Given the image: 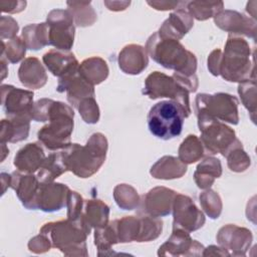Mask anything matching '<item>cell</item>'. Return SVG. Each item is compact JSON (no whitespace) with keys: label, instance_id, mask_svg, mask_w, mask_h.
Returning a JSON list of instances; mask_svg holds the SVG:
<instances>
[{"label":"cell","instance_id":"cell-1","mask_svg":"<svg viewBox=\"0 0 257 257\" xmlns=\"http://www.w3.org/2000/svg\"><path fill=\"white\" fill-rule=\"evenodd\" d=\"M145 48L148 55L163 67L185 76L196 74L197 57L179 40L165 38L155 32L148 38Z\"/></svg>","mask_w":257,"mask_h":257},{"label":"cell","instance_id":"cell-2","mask_svg":"<svg viewBox=\"0 0 257 257\" xmlns=\"http://www.w3.org/2000/svg\"><path fill=\"white\" fill-rule=\"evenodd\" d=\"M108 143L101 133L92 134L86 144H70L63 149L67 170L78 178H89L104 164Z\"/></svg>","mask_w":257,"mask_h":257},{"label":"cell","instance_id":"cell-3","mask_svg":"<svg viewBox=\"0 0 257 257\" xmlns=\"http://www.w3.org/2000/svg\"><path fill=\"white\" fill-rule=\"evenodd\" d=\"M255 51L241 36L229 34L222 52L219 75L229 82L256 79Z\"/></svg>","mask_w":257,"mask_h":257},{"label":"cell","instance_id":"cell-4","mask_svg":"<svg viewBox=\"0 0 257 257\" xmlns=\"http://www.w3.org/2000/svg\"><path fill=\"white\" fill-rule=\"evenodd\" d=\"M91 229L82 220L70 219L45 223L40 233L46 235L52 247L60 250L65 256H88L86 238Z\"/></svg>","mask_w":257,"mask_h":257},{"label":"cell","instance_id":"cell-5","mask_svg":"<svg viewBox=\"0 0 257 257\" xmlns=\"http://www.w3.org/2000/svg\"><path fill=\"white\" fill-rule=\"evenodd\" d=\"M74 111L62 101L51 99L47 112L46 123L37 133V139L49 151H60L68 147L74 126Z\"/></svg>","mask_w":257,"mask_h":257},{"label":"cell","instance_id":"cell-6","mask_svg":"<svg viewBox=\"0 0 257 257\" xmlns=\"http://www.w3.org/2000/svg\"><path fill=\"white\" fill-rule=\"evenodd\" d=\"M186 117L179 104L172 100H162L151 107L147 118L148 127L156 138L169 141L181 135Z\"/></svg>","mask_w":257,"mask_h":257},{"label":"cell","instance_id":"cell-7","mask_svg":"<svg viewBox=\"0 0 257 257\" xmlns=\"http://www.w3.org/2000/svg\"><path fill=\"white\" fill-rule=\"evenodd\" d=\"M196 115L199 131L201 133L200 140L204 146L206 154H221L225 157L228 152L240 142L236 137L235 131L225 122L204 112H198Z\"/></svg>","mask_w":257,"mask_h":257},{"label":"cell","instance_id":"cell-8","mask_svg":"<svg viewBox=\"0 0 257 257\" xmlns=\"http://www.w3.org/2000/svg\"><path fill=\"white\" fill-rule=\"evenodd\" d=\"M143 94L151 99L168 97L179 104L185 111L187 117L191 114L190 92L182 86L173 76H169L160 71H154L145 80Z\"/></svg>","mask_w":257,"mask_h":257},{"label":"cell","instance_id":"cell-9","mask_svg":"<svg viewBox=\"0 0 257 257\" xmlns=\"http://www.w3.org/2000/svg\"><path fill=\"white\" fill-rule=\"evenodd\" d=\"M238 104L237 97L226 92L199 93L195 99V111L204 112L223 122L238 124Z\"/></svg>","mask_w":257,"mask_h":257},{"label":"cell","instance_id":"cell-10","mask_svg":"<svg viewBox=\"0 0 257 257\" xmlns=\"http://www.w3.org/2000/svg\"><path fill=\"white\" fill-rule=\"evenodd\" d=\"M48 26L49 45L55 49L69 51L74 42L75 24L71 13L67 9L51 10L46 18Z\"/></svg>","mask_w":257,"mask_h":257},{"label":"cell","instance_id":"cell-11","mask_svg":"<svg viewBox=\"0 0 257 257\" xmlns=\"http://www.w3.org/2000/svg\"><path fill=\"white\" fill-rule=\"evenodd\" d=\"M173 228H180L189 233L203 227L206 218L193 200L183 194L176 195L172 208Z\"/></svg>","mask_w":257,"mask_h":257},{"label":"cell","instance_id":"cell-12","mask_svg":"<svg viewBox=\"0 0 257 257\" xmlns=\"http://www.w3.org/2000/svg\"><path fill=\"white\" fill-rule=\"evenodd\" d=\"M177 192L166 187H155L143 195L138 207L139 214L165 217L172 213Z\"/></svg>","mask_w":257,"mask_h":257},{"label":"cell","instance_id":"cell-13","mask_svg":"<svg viewBox=\"0 0 257 257\" xmlns=\"http://www.w3.org/2000/svg\"><path fill=\"white\" fill-rule=\"evenodd\" d=\"M216 239L218 244L230 253V256H245L253 241V235L247 228L227 224L218 231Z\"/></svg>","mask_w":257,"mask_h":257},{"label":"cell","instance_id":"cell-14","mask_svg":"<svg viewBox=\"0 0 257 257\" xmlns=\"http://www.w3.org/2000/svg\"><path fill=\"white\" fill-rule=\"evenodd\" d=\"M214 22L220 29L232 35H244L253 40L256 39L257 22L250 16H246L235 10H222L215 17Z\"/></svg>","mask_w":257,"mask_h":257},{"label":"cell","instance_id":"cell-15","mask_svg":"<svg viewBox=\"0 0 257 257\" xmlns=\"http://www.w3.org/2000/svg\"><path fill=\"white\" fill-rule=\"evenodd\" d=\"M204 246L197 240H193L190 233L180 229L173 228L169 239L160 246L159 256H201Z\"/></svg>","mask_w":257,"mask_h":257},{"label":"cell","instance_id":"cell-16","mask_svg":"<svg viewBox=\"0 0 257 257\" xmlns=\"http://www.w3.org/2000/svg\"><path fill=\"white\" fill-rule=\"evenodd\" d=\"M34 93L10 84L1 85V104L8 116L30 114L33 106ZM31 115V114H30Z\"/></svg>","mask_w":257,"mask_h":257},{"label":"cell","instance_id":"cell-17","mask_svg":"<svg viewBox=\"0 0 257 257\" xmlns=\"http://www.w3.org/2000/svg\"><path fill=\"white\" fill-rule=\"evenodd\" d=\"M58 92H66L68 102L75 108L88 97H95L94 85L86 80L77 70L60 77L56 86Z\"/></svg>","mask_w":257,"mask_h":257},{"label":"cell","instance_id":"cell-18","mask_svg":"<svg viewBox=\"0 0 257 257\" xmlns=\"http://www.w3.org/2000/svg\"><path fill=\"white\" fill-rule=\"evenodd\" d=\"M70 189L62 183H41L36 198V210L46 213L56 212L66 206Z\"/></svg>","mask_w":257,"mask_h":257},{"label":"cell","instance_id":"cell-19","mask_svg":"<svg viewBox=\"0 0 257 257\" xmlns=\"http://www.w3.org/2000/svg\"><path fill=\"white\" fill-rule=\"evenodd\" d=\"M40 181L33 174H24L19 171L11 174L10 188L16 192L22 205L28 210H36V198Z\"/></svg>","mask_w":257,"mask_h":257},{"label":"cell","instance_id":"cell-20","mask_svg":"<svg viewBox=\"0 0 257 257\" xmlns=\"http://www.w3.org/2000/svg\"><path fill=\"white\" fill-rule=\"evenodd\" d=\"M193 25L194 18L185 9L182 1L178 9L169 15L157 32L162 37L180 41L191 30Z\"/></svg>","mask_w":257,"mask_h":257},{"label":"cell","instance_id":"cell-21","mask_svg":"<svg viewBox=\"0 0 257 257\" xmlns=\"http://www.w3.org/2000/svg\"><path fill=\"white\" fill-rule=\"evenodd\" d=\"M117 62L124 73L137 75L142 73L149 64L148 52L142 45L128 44L119 51Z\"/></svg>","mask_w":257,"mask_h":257},{"label":"cell","instance_id":"cell-22","mask_svg":"<svg viewBox=\"0 0 257 257\" xmlns=\"http://www.w3.org/2000/svg\"><path fill=\"white\" fill-rule=\"evenodd\" d=\"M42 61L46 68L57 77H63L78 69L79 63L70 51L51 49L43 54Z\"/></svg>","mask_w":257,"mask_h":257},{"label":"cell","instance_id":"cell-23","mask_svg":"<svg viewBox=\"0 0 257 257\" xmlns=\"http://www.w3.org/2000/svg\"><path fill=\"white\" fill-rule=\"evenodd\" d=\"M45 158V153L39 143H29L16 153L13 165L21 173L33 174L39 170Z\"/></svg>","mask_w":257,"mask_h":257},{"label":"cell","instance_id":"cell-24","mask_svg":"<svg viewBox=\"0 0 257 257\" xmlns=\"http://www.w3.org/2000/svg\"><path fill=\"white\" fill-rule=\"evenodd\" d=\"M18 78L25 87L38 89L46 84L48 76L40 60L31 56L21 62L18 68Z\"/></svg>","mask_w":257,"mask_h":257},{"label":"cell","instance_id":"cell-25","mask_svg":"<svg viewBox=\"0 0 257 257\" xmlns=\"http://www.w3.org/2000/svg\"><path fill=\"white\" fill-rule=\"evenodd\" d=\"M30 120H32L30 114L8 116L1 120L0 142L6 143H18L26 140L29 135Z\"/></svg>","mask_w":257,"mask_h":257},{"label":"cell","instance_id":"cell-26","mask_svg":"<svg viewBox=\"0 0 257 257\" xmlns=\"http://www.w3.org/2000/svg\"><path fill=\"white\" fill-rule=\"evenodd\" d=\"M188 168L187 165L174 156H164L159 159L151 168L150 174L155 179L173 180L182 178Z\"/></svg>","mask_w":257,"mask_h":257},{"label":"cell","instance_id":"cell-27","mask_svg":"<svg viewBox=\"0 0 257 257\" xmlns=\"http://www.w3.org/2000/svg\"><path fill=\"white\" fill-rule=\"evenodd\" d=\"M81 218L90 229L103 227L108 223L109 207L98 199L84 200Z\"/></svg>","mask_w":257,"mask_h":257},{"label":"cell","instance_id":"cell-28","mask_svg":"<svg viewBox=\"0 0 257 257\" xmlns=\"http://www.w3.org/2000/svg\"><path fill=\"white\" fill-rule=\"evenodd\" d=\"M222 175V165L219 159L206 157L198 166L194 173V180L198 188L207 190L214 184L215 180Z\"/></svg>","mask_w":257,"mask_h":257},{"label":"cell","instance_id":"cell-29","mask_svg":"<svg viewBox=\"0 0 257 257\" xmlns=\"http://www.w3.org/2000/svg\"><path fill=\"white\" fill-rule=\"evenodd\" d=\"M64 152L60 150L49 154L37 171V178L41 183L54 182L55 179L67 172Z\"/></svg>","mask_w":257,"mask_h":257},{"label":"cell","instance_id":"cell-30","mask_svg":"<svg viewBox=\"0 0 257 257\" xmlns=\"http://www.w3.org/2000/svg\"><path fill=\"white\" fill-rule=\"evenodd\" d=\"M79 73L91 84H99L108 76V66L104 59L92 56L84 59L78 66Z\"/></svg>","mask_w":257,"mask_h":257},{"label":"cell","instance_id":"cell-31","mask_svg":"<svg viewBox=\"0 0 257 257\" xmlns=\"http://www.w3.org/2000/svg\"><path fill=\"white\" fill-rule=\"evenodd\" d=\"M26 47L31 50H39L49 45L48 26L46 22L31 23L26 25L21 32Z\"/></svg>","mask_w":257,"mask_h":257},{"label":"cell","instance_id":"cell-32","mask_svg":"<svg viewBox=\"0 0 257 257\" xmlns=\"http://www.w3.org/2000/svg\"><path fill=\"white\" fill-rule=\"evenodd\" d=\"M183 4L190 15L199 21L214 18L224 8L222 1H183Z\"/></svg>","mask_w":257,"mask_h":257},{"label":"cell","instance_id":"cell-33","mask_svg":"<svg viewBox=\"0 0 257 257\" xmlns=\"http://www.w3.org/2000/svg\"><path fill=\"white\" fill-rule=\"evenodd\" d=\"M206 155L204 146L195 135H189L180 145L178 150V158L186 165L194 164L200 161Z\"/></svg>","mask_w":257,"mask_h":257},{"label":"cell","instance_id":"cell-34","mask_svg":"<svg viewBox=\"0 0 257 257\" xmlns=\"http://www.w3.org/2000/svg\"><path fill=\"white\" fill-rule=\"evenodd\" d=\"M118 243H130L138 240L140 233V216H124L113 220Z\"/></svg>","mask_w":257,"mask_h":257},{"label":"cell","instance_id":"cell-35","mask_svg":"<svg viewBox=\"0 0 257 257\" xmlns=\"http://www.w3.org/2000/svg\"><path fill=\"white\" fill-rule=\"evenodd\" d=\"M67 10L71 13L74 24L80 27L91 26L97 19V14L91 6L90 1H67Z\"/></svg>","mask_w":257,"mask_h":257},{"label":"cell","instance_id":"cell-36","mask_svg":"<svg viewBox=\"0 0 257 257\" xmlns=\"http://www.w3.org/2000/svg\"><path fill=\"white\" fill-rule=\"evenodd\" d=\"M113 222H108L105 226L94 229V245L97 248V255H111V246L117 244Z\"/></svg>","mask_w":257,"mask_h":257},{"label":"cell","instance_id":"cell-37","mask_svg":"<svg viewBox=\"0 0 257 257\" xmlns=\"http://www.w3.org/2000/svg\"><path fill=\"white\" fill-rule=\"evenodd\" d=\"M140 216V233L137 242H150L156 240L163 231V221L159 217L146 214Z\"/></svg>","mask_w":257,"mask_h":257},{"label":"cell","instance_id":"cell-38","mask_svg":"<svg viewBox=\"0 0 257 257\" xmlns=\"http://www.w3.org/2000/svg\"><path fill=\"white\" fill-rule=\"evenodd\" d=\"M113 199L122 210H134L139 207L141 197L138 191L127 184L116 185L113 189Z\"/></svg>","mask_w":257,"mask_h":257},{"label":"cell","instance_id":"cell-39","mask_svg":"<svg viewBox=\"0 0 257 257\" xmlns=\"http://www.w3.org/2000/svg\"><path fill=\"white\" fill-rule=\"evenodd\" d=\"M228 168L235 173L245 172L251 165L249 155L244 151L242 143H237L225 156Z\"/></svg>","mask_w":257,"mask_h":257},{"label":"cell","instance_id":"cell-40","mask_svg":"<svg viewBox=\"0 0 257 257\" xmlns=\"http://www.w3.org/2000/svg\"><path fill=\"white\" fill-rule=\"evenodd\" d=\"M238 94L243 105L250 113V118L255 122L256 115V79H248L238 85Z\"/></svg>","mask_w":257,"mask_h":257},{"label":"cell","instance_id":"cell-41","mask_svg":"<svg viewBox=\"0 0 257 257\" xmlns=\"http://www.w3.org/2000/svg\"><path fill=\"white\" fill-rule=\"evenodd\" d=\"M26 45L23 39L16 36L7 42L1 40V54L4 56L8 62L17 63L22 60L26 54Z\"/></svg>","mask_w":257,"mask_h":257},{"label":"cell","instance_id":"cell-42","mask_svg":"<svg viewBox=\"0 0 257 257\" xmlns=\"http://www.w3.org/2000/svg\"><path fill=\"white\" fill-rule=\"evenodd\" d=\"M200 204L204 212L211 218L217 219L222 212V200L218 193L211 189H207L199 196Z\"/></svg>","mask_w":257,"mask_h":257},{"label":"cell","instance_id":"cell-43","mask_svg":"<svg viewBox=\"0 0 257 257\" xmlns=\"http://www.w3.org/2000/svg\"><path fill=\"white\" fill-rule=\"evenodd\" d=\"M76 109L78 110L81 118L86 123L93 124L96 123L99 119V107L95 97H88L83 99Z\"/></svg>","mask_w":257,"mask_h":257},{"label":"cell","instance_id":"cell-44","mask_svg":"<svg viewBox=\"0 0 257 257\" xmlns=\"http://www.w3.org/2000/svg\"><path fill=\"white\" fill-rule=\"evenodd\" d=\"M84 200L80 194L75 191H69L66 201V209H67V218L70 220L78 221L82 220L81 214L83 209Z\"/></svg>","mask_w":257,"mask_h":257},{"label":"cell","instance_id":"cell-45","mask_svg":"<svg viewBox=\"0 0 257 257\" xmlns=\"http://www.w3.org/2000/svg\"><path fill=\"white\" fill-rule=\"evenodd\" d=\"M19 26L17 21L11 16H1L0 19V35L1 40L8 38L9 40L17 36Z\"/></svg>","mask_w":257,"mask_h":257},{"label":"cell","instance_id":"cell-46","mask_svg":"<svg viewBox=\"0 0 257 257\" xmlns=\"http://www.w3.org/2000/svg\"><path fill=\"white\" fill-rule=\"evenodd\" d=\"M51 247H52V245H51L49 238L42 233H39V235L34 236L28 242L29 251L36 253V254L45 253V252L49 251Z\"/></svg>","mask_w":257,"mask_h":257},{"label":"cell","instance_id":"cell-47","mask_svg":"<svg viewBox=\"0 0 257 257\" xmlns=\"http://www.w3.org/2000/svg\"><path fill=\"white\" fill-rule=\"evenodd\" d=\"M221 56H222V50L221 49L213 50L210 53V55L208 56V60H207L208 69L211 72V74H213L214 76L219 75V67H220Z\"/></svg>","mask_w":257,"mask_h":257},{"label":"cell","instance_id":"cell-48","mask_svg":"<svg viewBox=\"0 0 257 257\" xmlns=\"http://www.w3.org/2000/svg\"><path fill=\"white\" fill-rule=\"evenodd\" d=\"M26 1H1L0 7L2 12L7 13H18L25 9Z\"/></svg>","mask_w":257,"mask_h":257},{"label":"cell","instance_id":"cell-49","mask_svg":"<svg viewBox=\"0 0 257 257\" xmlns=\"http://www.w3.org/2000/svg\"><path fill=\"white\" fill-rule=\"evenodd\" d=\"M147 3L154 9L161 11L176 9L180 5L179 1H148Z\"/></svg>","mask_w":257,"mask_h":257},{"label":"cell","instance_id":"cell-50","mask_svg":"<svg viewBox=\"0 0 257 257\" xmlns=\"http://www.w3.org/2000/svg\"><path fill=\"white\" fill-rule=\"evenodd\" d=\"M214 255H220V256H230V253L224 249L221 246H215L211 245L207 248H204L202 256H214Z\"/></svg>","mask_w":257,"mask_h":257},{"label":"cell","instance_id":"cell-51","mask_svg":"<svg viewBox=\"0 0 257 257\" xmlns=\"http://www.w3.org/2000/svg\"><path fill=\"white\" fill-rule=\"evenodd\" d=\"M103 4L110 11H122L130 6L131 1H103Z\"/></svg>","mask_w":257,"mask_h":257},{"label":"cell","instance_id":"cell-52","mask_svg":"<svg viewBox=\"0 0 257 257\" xmlns=\"http://www.w3.org/2000/svg\"><path fill=\"white\" fill-rule=\"evenodd\" d=\"M1 181H2V194L5 193L6 188H9L11 185V175L6 173H1Z\"/></svg>","mask_w":257,"mask_h":257},{"label":"cell","instance_id":"cell-53","mask_svg":"<svg viewBox=\"0 0 257 257\" xmlns=\"http://www.w3.org/2000/svg\"><path fill=\"white\" fill-rule=\"evenodd\" d=\"M0 56H1V59H0V62H1V73H2L1 79L3 80L6 77L7 73H8V67L6 65L8 63V61H7V59L4 56H2V55H0Z\"/></svg>","mask_w":257,"mask_h":257},{"label":"cell","instance_id":"cell-54","mask_svg":"<svg viewBox=\"0 0 257 257\" xmlns=\"http://www.w3.org/2000/svg\"><path fill=\"white\" fill-rule=\"evenodd\" d=\"M1 148H2V159H1V162H3L4 160H5V157H6V155L7 154H9V150H8V148L6 147V145L5 144H1Z\"/></svg>","mask_w":257,"mask_h":257}]
</instances>
